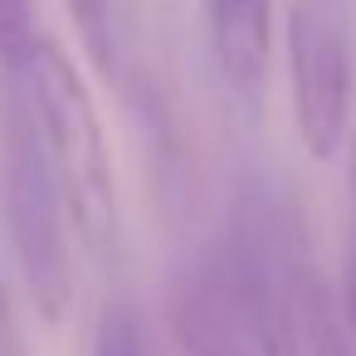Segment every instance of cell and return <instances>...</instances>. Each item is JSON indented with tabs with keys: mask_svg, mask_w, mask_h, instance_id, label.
Here are the masks:
<instances>
[{
	"mask_svg": "<svg viewBox=\"0 0 356 356\" xmlns=\"http://www.w3.org/2000/svg\"><path fill=\"white\" fill-rule=\"evenodd\" d=\"M6 225L35 312L44 322H59L74 302V229L10 79H6Z\"/></svg>",
	"mask_w": 356,
	"mask_h": 356,
	"instance_id": "cell-3",
	"label": "cell"
},
{
	"mask_svg": "<svg viewBox=\"0 0 356 356\" xmlns=\"http://www.w3.org/2000/svg\"><path fill=\"white\" fill-rule=\"evenodd\" d=\"M0 356H25V337H20V322H15L6 283H0Z\"/></svg>",
	"mask_w": 356,
	"mask_h": 356,
	"instance_id": "cell-11",
	"label": "cell"
},
{
	"mask_svg": "<svg viewBox=\"0 0 356 356\" xmlns=\"http://www.w3.org/2000/svg\"><path fill=\"white\" fill-rule=\"evenodd\" d=\"M341 322L356 337V137L346 161V249H341Z\"/></svg>",
	"mask_w": 356,
	"mask_h": 356,
	"instance_id": "cell-10",
	"label": "cell"
},
{
	"mask_svg": "<svg viewBox=\"0 0 356 356\" xmlns=\"http://www.w3.org/2000/svg\"><path fill=\"white\" fill-rule=\"evenodd\" d=\"M171 327L181 356H264L254 278L229 229L181 268L171 293Z\"/></svg>",
	"mask_w": 356,
	"mask_h": 356,
	"instance_id": "cell-5",
	"label": "cell"
},
{
	"mask_svg": "<svg viewBox=\"0 0 356 356\" xmlns=\"http://www.w3.org/2000/svg\"><path fill=\"white\" fill-rule=\"evenodd\" d=\"M88 64L113 83L127 74V0H64Z\"/></svg>",
	"mask_w": 356,
	"mask_h": 356,
	"instance_id": "cell-7",
	"label": "cell"
},
{
	"mask_svg": "<svg viewBox=\"0 0 356 356\" xmlns=\"http://www.w3.org/2000/svg\"><path fill=\"white\" fill-rule=\"evenodd\" d=\"M6 79L15 83L30 113L40 156L69 215L74 244H83L93 259H113L118 254V176H113V152H108L88 79L79 74L69 49L49 35H40L30 59L10 69Z\"/></svg>",
	"mask_w": 356,
	"mask_h": 356,
	"instance_id": "cell-1",
	"label": "cell"
},
{
	"mask_svg": "<svg viewBox=\"0 0 356 356\" xmlns=\"http://www.w3.org/2000/svg\"><path fill=\"white\" fill-rule=\"evenodd\" d=\"M40 44L35 30V0H0V74H10Z\"/></svg>",
	"mask_w": 356,
	"mask_h": 356,
	"instance_id": "cell-9",
	"label": "cell"
},
{
	"mask_svg": "<svg viewBox=\"0 0 356 356\" xmlns=\"http://www.w3.org/2000/svg\"><path fill=\"white\" fill-rule=\"evenodd\" d=\"M229 239L239 244L264 327V356H351L341 307L317 278L302 234L273 195H244Z\"/></svg>",
	"mask_w": 356,
	"mask_h": 356,
	"instance_id": "cell-2",
	"label": "cell"
},
{
	"mask_svg": "<svg viewBox=\"0 0 356 356\" xmlns=\"http://www.w3.org/2000/svg\"><path fill=\"white\" fill-rule=\"evenodd\" d=\"M205 40L229 93L259 108L273 59V0H200Z\"/></svg>",
	"mask_w": 356,
	"mask_h": 356,
	"instance_id": "cell-6",
	"label": "cell"
},
{
	"mask_svg": "<svg viewBox=\"0 0 356 356\" xmlns=\"http://www.w3.org/2000/svg\"><path fill=\"white\" fill-rule=\"evenodd\" d=\"M93 356H152L147 351V332L132 302H108L98 312L93 327Z\"/></svg>",
	"mask_w": 356,
	"mask_h": 356,
	"instance_id": "cell-8",
	"label": "cell"
},
{
	"mask_svg": "<svg viewBox=\"0 0 356 356\" xmlns=\"http://www.w3.org/2000/svg\"><path fill=\"white\" fill-rule=\"evenodd\" d=\"M293 127L312 161L341 152L356 98V0H293L288 10Z\"/></svg>",
	"mask_w": 356,
	"mask_h": 356,
	"instance_id": "cell-4",
	"label": "cell"
}]
</instances>
